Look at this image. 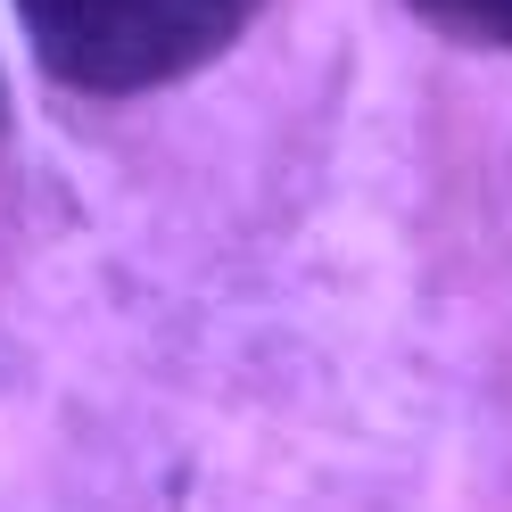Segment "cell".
Wrapping results in <instances>:
<instances>
[{
	"label": "cell",
	"mask_w": 512,
	"mask_h": 512,
	"mask_svg": "<svg viewBox=\"0 0 512 512\" xmlns=\"http://www.w3.org/2000/svg\"><path fill=\"white\" fill-rule=\"evenodd\" d=\"M42 75L83 100H141L215 67L265 0H9Z\"/></svg>",
	"instance_id": "1"
},
{
	"label": "cell",
	"mask_w": 512,
	"mask_h": 512,
	"mask_svg": "<svg viewBox=\"0 0 512 512\" xmlns=\"http://www.w3.org/2000/svg\"><path fill=\"white\" fill-rule=\"evenodd\" d=\"M430 34L463 42V50H504L512 58V0H405Z\"/></svg>",
	"instance_id": "2"
}]
</instances>
